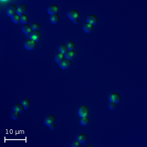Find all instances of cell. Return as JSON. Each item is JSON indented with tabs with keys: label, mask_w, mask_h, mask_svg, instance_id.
Returning <instances> with one entry per match:
<instances>
[{
	"label": "cell",
	"mask_w": 147,
	"mask_h": 147,
	"mask_svg": "<svg viewBox=\"0 0 147 147\" xmlns=\"http://www.w3.org/2000/svg\"><path fill=\"white\" fill-rule=\"evenodd\" d=\"M89 113V109L86 105H81L78 109V114L81 117L88 116Z\"/></svg>",
	"instance_id": "1"
},
{
	"label": "cell",
	"mask_w": 147,
	"mask_h": 147,
	"mask_svg": "<svg viewBox=\"0 0 147 147\" xmlns=\"http://www.w3.org/2000/svg\"><path fill=\"white\" fill-rule=\"evenodd\" d=\"M37 45V41H35L32 39H28L26 41L25 44V46L27 50H32L36 47Z\"/></svg>",
	"instance_id": "2"
},
{
	"label": "cell",
	"mask_w": 147,
	"mask_h": 147,
	"mask_svg": "<svg viewBox=\"0 0 147 147\" xmlns=\"http://www.w3.org/2000/svg\"><path fill=\"white\" fill-rule=\"evenodd\" d=\"M18 7L14 4L10 5L7 9V13L10 17L14 16L17 12Z\"/></svg>",
	"instance_id": "3"
},
{
	"label": "cell",
	"mask_w": 147,
	"mask_h": 147,
	"mask_svg": "<svg viewBox=\"0 0 147 147\" xmlns=\"http://www.w3.org/2000/svg\"><path fill=\"white\" fill-rule=\"evenodd\" d=\"M109 100L111 102L118 103L121 101V96L118 93L112 92L109 96Z\"/></svg>",
	"instance_id": "4"
},
{
	"label": "cell",
	"mask_w": 147,
	"mask_h": 147,
	"mask_svg": "<svg viewBox=\"0 0 147 147\" xmlns=\"http://www.w3.org/2000/svg\"><path fill=\"white\" fill-rule=\"evenodd\" d=\"M42 36L41 33L40 31L38 30H34L31 34V39L35 40V41H39Z\"/></svg>",
	"instance_id": "5"
},
{
	"label": "cell",
	"mask_w": 147,
	"mask_h": 147,
	"mask_svg": "<svg viewBox=\"0 0 147 147\" xmlns=\"http://www.w3.org/2000/svg\"><path fill=\"white\" fill-rule=\"evenodd\" d=\"M80 13L76 9H71L68 12V17L71 20H74L79 17Z\"/></svg>",
	"instance_id": "6"
},
{
	"label": "cell",
	"mask_w": 147,
	"mask_h": 147,
	"mask_svg": "<svg viewBox=\"0 0 147 147\" xmlns=\"http://www.w3.org/2000/svg\"><path fill=\"white\" fill-rule=\"evenodd\" d=\"M48 11L51 15L56 13L58 14L60 12V8L58 5L52 4L48 7Z\"/></svg>",
	"instance_id": "7"
},
{
	"label": "cell",
	"mask_w": 147,
	"mask_h": 147,
	"mask_svg": "<svg viewBox=\"0 0 147 147\" xmlns=\"http://www.w3.org/2000/svg\"><path fill=\"white\" fill-rule=\"evenodd\" d=\"M61 67L63 69H66L70 67L72 65V61L67 58H64L63 61L60 63Z\"/></svg>",
	"instance_id": "8"
},
{
	"label": "cell",
	"mask_w": 147,
	"mask_h": 147,
	"mask_svg": "<svg viewBox=\"0 0 147 147\" xmlns=\"http://www.w3.org/2000/svg\"><path fill=\"white\" fill-rule=\"evenodd\" d=\"M87 23L91 24L92 25L96 24L98 22V18L94 14H90L87 18Z\"/></svg>",
	"instance_id": "9"
},
{
	"label": "cell",
	"mask_w": 147,
	"mask_h": 147,
	"mask_svg": "<svg viewBox=\"0 0 147 147\" xmlns=\"http://www.w3.org/2000/svg\"><path fill=\"white\" fill-rule=\"evenodd\" d=\"M55 121V117L53 115H50L46 117L45 119V123L47 125L50 126L51 124L54 123Z\"/></svg>",
	"instance_id": "10"
},
{
	"label": "cell",
	"mask_w": 147,
	"mask_h": 147,
	"mask_svg": "<svg viewBox=\"0 0 147 147\" xmlns=\"http://www.w3.org/2000/svg\"><path fill=\"white\" fill-rule=\"evenodd\" d=\"M27 6L25 4H21L18 7L17 12L18 14L20 15L24 14L27 11Z\"/></svg>",
	"instance_id": "11"
},
{
	"label": "cell",
	"mask_w": 147,
	"mask_h": 147,
	"mask_svg": "<svg viewBox=\"0 0 147 147\" xmlns=\"http://www.w3.org/2000/svg\"><path fill=\"white\" fill-rule=\"evenodd\" d=\"M77 139L80 143H84L88 140V136L85 133H81L78 134L77 136Z\"/></svg>",
	"instance_id": "12"
},
{
	"label": "cell",
	"mask_w": 147,
	"mask_h": 147,
	"mask_svg": "<svg viewBox=\"0 0 147 147\" xmlns=\"http://www.w3.org/2000/svg\"><path fill=\"white\" fill-rule=\"evenodd\" d=\"M50 20L52 23L54 24H57L60 21V16L58 14H53L50 16Z\"/></svg>",
	"instance_id": "13"
},
{
	"label": "cell",
	"mask_w": 147,
	"mask_h": 147,
	"mask_svg": "<svg viewBox=\"0 0 147 147\" xmlns=\"http://www.w3.org/2000/svg\"><path fill=\"white\" fill-rule=\"evenodd\" d=\"M94 28V25L89 23H85L83 26L84 31L87 33H90L92 32L93 31Z\"/></svg>",
	"instance_id": "14"
},
{
	"label": "cell",
	"mask_w": 147,
	"mask_h": 147,
	"mask_svg": "<svg viewBox=\"0 0 147 147\" xmlns=\"http://www.w3.org/2000/svg\"><path fill=\"white\" fill-rule=\"evenodd\" d=\"M65 54L61 53V52H58L56 54L55 56V60L56 62L60 63L62 61L64 58H65Z\"/></svg>",
	"instance_id": "15"
},
{
	"label": "cell",
	"mask_w": 147,
	"mask_h": 147,
	"mask_svg": "<svg viewBox=\"0 0 147 147\" xmlns=\"http://www.w3.org/2000/svg\"><path fill=\"white\" fill-rule=\"evenodd\" d=\"M25 108L23 104L20 103L16 104L13 107L14 111H16L20 113L23 112L25 110Z\"/></svg>",
	"instance_id": "16"
},
{
	"label": "cell",
	"mask_w": 147,
	"mask_h": 147,
	"mask_svg": "<svg viewBox=\"0 0 147 147\" xmlns=\"http://www.w3.org/2000/svg\"><path fill=\"white\" fill-rule=\"evenodd\" d=\"M59 51L61 53L66 54L69 51V49L67 45V44H62L60 45L59 47Z\"/></svg>",
	"instance_id": "17"
},
{
	"label": "cell",
	"mask_w": 147,
	"mask_h": 147,
	"mask_svg": "<svg viewBox=\"0 0 147 147\" xmlns=\"http://www.w3.org/2000/svg\"><path fill=\"white\" fill-rule=\"evenodd\" d=\"M22 30L24 33H25L26 35L28 34H31L32 32L33 31V30L31 26L28 24H25L23 26Z\"/></svg>",
	"instance_id": "18"
},
{
	"label": "cell",
	"mask_w": 147,
	"mask_h": 147,
	"mask_svg": "<svg viewBox=\"0 0 147 147\" xmlns=\"http://www.w3.org/2000/svg\"><path fill=\"white\" fill-rule=\"evenodd\" d=\"M75 56H76L75 52L74 50H69L68 52L65 54L66 58L70 60H73L75 58Z\"/></svg>",
	"instance_id": "19"
},
{
	"label": "cell",
	"mask_w": 147,
	"mask_h": 147,
	"mask_svg": "<svg viewBox=\"0 0 147 147\" xmlns=\"http://www.w3.org/2000/svg\"><path fill=\"white\" fill-rule=\"evenodd\" d=\"M22 104H23L25 109H27L31 106V101L28 99L25 98L22 100Z\"/></svg>",
	"instance_id": "20"
},
{
	"label": "cell",
	"mask_w": 147,
	"mask_h": 147,
	"mask_svg": "<svg viewBox=\"0 0 147 147\" xmlns=\"http://www.w3.org/2000/svg\"><path fill=\"white\" fill-rule=\"evenodd\" d=\"M80 123L83 125V126H86L89 123V118L88 117H81L80 119Z\"/></svg>",
	"instance_id": "21"
},
{
	"label": "cell",
	"mask_w": 147,
	"mask_h": 147,
	"mask_svg": "<svg viewBox=\"0 0 147 147\" xmlns=\"http://www.w3.org/2000/svg\"><path fill=\"white\" fill-rule=\"evenodd\" d=\"M12 20L15 23L19 24V23H20V22H21V15H20L18 13L16 14L14 16L12 17Z\"/></svg>",
	"instance_id": "22"
},
{
	"label": "cell",
	"mask_w": 147,
	"mask_h": 147,
	"mask_svg": "<svg viewBox=\"0 0 147 147\" xmlns=\"http://www.w3.org/2000/svg\"><path fill=\"white\" fill-rule=\"evenodd\" d=\"M21 22L23 24H26L29 21V18L28 17V16L25 14L21 15Z\"/></svg>",
	"instance_id": "23"
},
{
	"label": "cell",
	"mask_w": 147,
	"mask_h": 147,
	"mask_svg": "<svg viewBox=\"0 0 147 147\" xmlns=\"http://www.w3.org/2000/svg\"><path fill=\"white\" fill-rule=\"evenodd\" d=\"M67 45L69 49V50H74L76 48V45L74 43V42L72 41H69L67 43Z\"/></svg>",
	"instance_id": "24"
},
{
	"label": "cell",
	"mask_w": 147,
	"mask_h": 147,
	"mask_svg": "<svg viewBox=\"0 0 147 147\" xmlns=\"http://www.w3.org/2000/svg\"><path fill=\"white\" fill-rule=\"evenodd\" d=\"M31 26H32L33 31H34V30L39 31V30L41 28V25L38 23H34L32 24L31 25Z\"/></svg>",
	"instance_id": "25"
},
{
	"label": "cell",
	"mask_w": 147,
	"mask_h": 147,
	"mask_svg": "<svg viewBox=\"0 0 147 147\" xmlns=\"http://www.w3.org/2000/svg\"><path fill=\"white\" fill-rule=\"evenodd\" d=\"M11 116L13 119L16 120L19 118L20 116V112L16 111H14L12 113Z\"/></svg>",
	"instance_id": "26"
},
{
	"label": "cell",
	"mask_w": 147,
	"mask_h": 147,
	"mask_svg": "<svg viewBox=\"0 0 147 147\" xmlns=\"http://www.w3.org/2000/svg\"><path fill=\"white\" fill-rule=\"evenodd\" d=\"M80 142L77 139H76V140L74 141L72 143V147H79L80 145Z\"/></svg>",
	"instance_id": "27"
},
{
	"label": "cell",
	"mask_w": 147,
	"mask_h": 147,
	"mask_svg": "<svg viewBox=\"0 0 147 147\" xmlns=\"http://www.w3.org/2000/svg\"><path fill=\"white\" fill-rule=\"evenodd\" d=\"M116 106H117V103L112 102H110L108 104V106L109 108L111 110L114 109L116 107Z\"/></svg>",
	"instance_id": "28"
},
{
	"label": "cell",
	"mask_w": 147,
	"mask_h": 147,
	"mask_svg": "<svg viewBox=\"0 0 147 147\" xmlns=\"http://www.w3.org/2000/svg\"><path fill=\"white\" fill-rule=\"evenodd\" d=\"M50 128H51L52 130H53V129H54L55 128V125L54 124V123H53V124H51V125L50 126Z\"/></svg>",
	"instance_id": "29"
},
{
	"label": "cell",
	"mask_w": 147,
	"mask_h": 147,
	"mask_svg": "<svg viewBox=\"0 0 147 147\" xmlns=\"http://www.w3.org/2000/svg\"><path fill=\"white\" fill-rule=\"evenodd\" d=\"M73 23H74V24H78V19H75V20H73Z\"/></svg>",
	"instance_id": "30"
},
{
	"label": "cell",
	"mask_w": 147,
	"mask_h": 147,
	"mask_svg": "<svg viewBox=\"0 0 147 147\" xmlns=\"http://www.w3.org/2000/svg\"><path fill=\"white\" fill-rule=\"evenodd\" d=\"M87 147H94V146H93V145H88V146H87Z\"/></svg>",
	"instance_id": "31"
},
{
	"label": "cell",
	"mask_w": 147,
	"mask_h": 147,
	"mask_svg": "<svg viewBox=\"0 0 147 147\" xmlns=\"http://www.w3.org/2000/svg\"><path fill=\"white\" fill-rule=\"evenodd\" d=\"M26 36H27V37H30V36H31V34H27V35H26Z\"/></svg>",
	"instance_id": "32"
},
{
	"label": "cell",
	"mask_w": 147,
	"mask_h": 147,
	"mask_svg": "<svg viewBox=\"0 0 147 147\" xmlns=\"http://www.w3.org/2000/svg\"><path fill=\"white\" fill-rule=\"evenodd\" d=\"M75 54H76V55H77V54H78V51H75Z\"/></svg>",
	"instance_id": "33"
}]
</instances>
